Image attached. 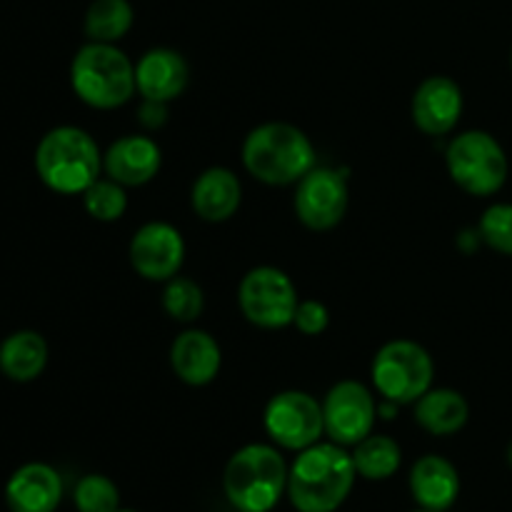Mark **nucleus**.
I'll return each instance as SVG.
<instances>
[{"mask_svg":"<svg viewBox=\"0 0 512 512\" xmlns=\"http://www.w3.org/2000/svg\"><path fill=\"white\" fill-rule=\"evenodd\" d=\"M128 255L135 273L153 283H168L183 268L185 240L178 228L163 220H153L135 230Z\"/></svg>","mask_w":512,"mask_h":512,"instance_id":"nucleus-12","label":"nucleus"},{"mask_svg":"<svg viewBox=\"0 0 512 512\" xmlns=\"http://www.w3.org/2000/svg\"><path fill=\"white\" fill-rule=\"evenodd\" d=\"M470 418V405L458 390L430 388L423 398L415 403V423L430 435H455L465 428Z\"/></svg>","mask_w":512,"mask_h":512,"instance_id":"nucleus-20","label":"nucleus"},{"mask_svg":"<svg viewBox=\"0 0 512 512\" xmlns=\"http://www.w3.org/2000/svg\"><path fill=\"white\" fill-rule=\"evenodd\" d=\"M435 365L428 350L413 340H393L375 353L373 385L395 405L418 403L433 388Z\"/></svg>","mask_w":512,"mask_h":512,"instance_id":"nucleus-7","label":"nucleus"},{"mask_svg":"<svg viewBox=\"0 0 512 512\" xmlns=\"http://www.w3.org/2000/svg\"><path fill=\"white\" fill-rule=\"evenodd\" d=\"M263 425L275 445L300 453L320 443V435L325 433L323 403L303 390H283L265 405Z\"/></svg>","mask_w":512,"mask_h":512,"instance_id":"nucleus-9","label":"nucleus"},{"mask_svg":"<svg viewBox=\"0 0 512 512\" xmlns=\"http://www.w3.org/2000/svg\"><path fill=\"white\" fill-rule=\"evenodd\" d=\"M163 308L178 323H193L200 318L205 308V295L195 280L175 275L165 283L163 290Z\"/></svg>","mask_w":512,"mask_h":512,"instance_id":"nucleus-25","label":"nucleus"},{"mask_svg":"<svg viewBox=\"0 0 512 512\" xmlns=\"http://www.w3.org/2000/svg\"><path fill=\"white\" fill-rule=\"evenodd\" d=\"M160 165H163V150L148 135H123L103 155L108 178L118 180L125 188L150 183L158 175Z\"/></svg>","mask_w":512,"mask_h":512,"instance_id":"nucleus-16","label":"nucleus"},{"mask_svg":"<svg viewBox=\"0 0 512 512\" xmlns=\"http://www.w3.org/2000/svg\"><path fill=\"white\" fill-rule=\"evenodd\" d=\"M70 85L85 105L113 110L135 95V63L115 43H93L75 53Z\"/></svg>","mask_w":512,"mask_h":512,"instance_id":"nucleus-5","label":"nucleus"},{"mask_svg":"<svg viewBox=\"0 0 512 512\" xmlns=\"http://www.w3.org/2000/svg\"><path fill=\"white\" fill-rule=\"evenodd\" d=\"M445 163L453 183L478 198L500 193L508 183V155L485 130H465L455 135L445 153Z\"/></svg>","mask_w":512,"mask_h":512,"instance_id":"nucleus-6","label":"nucleus"},{"mask_svg":"<svg viewBox=\"0 0 512 512\" xmlns=\"http://www.w3.org/2000/svg\"><path fill=\"white\" fill-rule=\"evenodd\" d=\"M118 512H135V510H118Z\"/></svg>","mask_w":512,"mask_h":512,"instance_id":"nucleus-32","label":"nucleus"},{"mask_svg":"<svg viewBox=\"0 0 512 512\" xmlns=\"http://www.w3.org/2000/svg\"><path fill=\"white\" fill-rule=\"evenodd\" d=\"M325 433L338 445H358L368 438L378 420V403L373 393L358 380L333 385L323 400Z\"/></svg>","mask_w":512,"mask_h":512,"instance_id":"nucleus-10","label":"nucleus"},{"mask_svg":"<svg viewBox=\"0 0 512 512\" xmlns=\"http://www.w3.org/2000/svg\"><path fill=\"white\" fill-rule=\"evenodd\" d=\"M190 68L173 48H150L135 63V88L140 98L170 103L188 88Z\"/></svg>","mask_w":512,"mask_h":512,"instance_id":"nucleus-15","label":"nucleus"},{"mask_svg":"<svg viewBox=\"0 0 512 512\" xmlns=\"http://www.w3.org/2000/svg\"><path fill=\"white\" fill-rule=\"evenodd\" d=\"M35 170L45 188L60 195H83L103 170V153L93 135L75 125H58L40 138Z\"/></svg>","mask_w":512,"mask_h":512,"instance_id":"nucleus-2","label":"nucleus"},{"mask_svg":"<svg viewBox=\"0 0 512 512\" xmlns=\"http://www.w3.org/2000/svg\"><path fill=\"white\" fill-rule=\"evenodd\" d=\"M478 235L490 250L512 258V203H495L483 213Z\"/></svg>","mask_w":512,"mask_h":512,"instance_id":"nucleus-27","label":"nucleus"},{"mask_svg":"<svg viewBox=\"0 0 512 512\" xmlns=\"http://www.w3.org/2000/svg\"><path fill=\"white\" fill-rule=\"evenodd\" d=\"M73 503L78 512H118L120 510V490L105 475H85L78 480L73 493Z\"/></svg>","mask_w":512,"mask_h":512,"instance_id":"nucleus-26","label":"nucleus"},{"mask_svg":"<svg viewBox=\"0 0 512 512\" xmlns=\"http://www.w3.org/2000/svg\"><path fill=\"white\" fill-rule=\"evenodd\" d=\"M328 323L330 313L323 303H318V300H300L293 318V325L300 333L315 338V335H323L328 330Z\"/></svg>","mask_w":512,"mask_h":512,"instance_id":"nucleus-28","label":"nucleus"},{"mask_svg":"<svg viewBox=\"0 0 512 512\" xmlns=\"http://www.w3.org/2000/svg\"><path fill=\"white\" fill-rule=\"evenodd\" d=\"M243 165L265 185H293L315 168L308 135L290 123H263L243 143Z\"/></svg>","mask_w":512,"mask_h":512,"instance_id":"nucleus-3","label":"nucleus"},{"mask_svg":"<svg viewBox=\"0 0 512 512\" xmlns=\"http://www.w3.org/2000/svg\"><path fill=\"white\" fill-rule=\"evenodd\" d=\"M238 303L250 323L265 330H278L293 325L300 300L288 273L273 265H258L240 280Z\"/></svg>","mask_w":512,"mask_h":512,"instance_id":"nucleus-8","label":"nucleus"},{"mask_svg":"<svg viewBox=\"0 0 512 512\" xmlns=\"http://www.w3.org/2000/svg\"><path fill=\"white\" fill-rule=\"evenodd\" d=\"M223 490L238 512H270L288 490V465L273 445H245L225 465Z\"/></svg>","mask_w":512,"mask_h":512,"instance_id":"nucleus-4","label":"nucleus"},{"mask_svg":"<svg viewBox=\"0 0 512 512\" xmlns=\"http://www.w3.org/2000/svg\"><path fill=\"white\" fill-rule=\"evenodd\" d=\"M353 453L338 443H315L300 450L288 470V498L298 512H335L353 490Z\"/></svg>","mask_w":512,"mask_h":512,"instance_id":"nucleus-1","label":"nucleus"},{"mask_svg":"<svg viewBox=\"0 0 512 512\" xmlns=\"http://www.w3.org/2000/svg\"><path fill=\"white\" fill-rule=\"evenodd\" d=\"M510 68H512V53H510Z\"/></svg>","mask_w":512,"mask_h":512,"instance_id":"nucleus-33","label":"nucleus"},{"mask_svg":"<svg viewBox=\"0 0 512 512\" xmlns=\"http://www.w3.org/2000/svg\"><path fill=\"white\" fill-rule=\"evenodd\" d=\"M295 188V215L310 230H330L345 218L348 210V183L333 168L315 165L298 180Z\"/></svg>","mask_w":512,"mask_h":512,"instance_id":"nucleus-11","label":"nucleus"},{"mask_svg":"<svg viewBox=\"0 0 512 512\" xmlns=\"http://www.w3.org/2000/svg\"><path fill=\"white\" fill-rule=\"evenodd\" d=\"M63 500V478L53 465L28 463L10 475L5 505L10 512H55Z\"/></svg>","mask_w":512,"mask_h":512,"instance_id":"nucleus-14","label":"nucleus"},{"mask_svg":"<svg viewBox=\"0 0 512 512\" xmlns=\"http://www.w3.org/2000/svg\"><path fill=\"white\" fill-rule=\"evenodd\" d=\"M240 200H243V185L238 175L220 165L200 173L190 193L193 210L208 223H223L233 218L240 208Z\"/></svg>","mask_w":512,"mask_h":512,"instance_id":"nucleus-18","label":"nucleus"},{"mask_svg":"<svg viewBox=\"0 0 512 512\" xmlns=\"http://www.w3.org/2000/svg\"><path fill=\"white\" fill-rule=\"evenodd\" d=\"M463 115V90L448 75H430L413 95V120L425 135H448Z\"/></svg>","mask_w":512,"mask_h":512,"instance_id":"nucleus-13","label":"nucleus"},{"mask_svg":"<svg viewBox=\"0 0 512 512\" xmlns=\"http://www.w3.org/2000/svg\"><path fill=\"white\" fill-rule=\"evenodd\" d=\"M138 120L143 128L158 130L168 123V103H160V100H148L143 98L138 110Z\"/></svg>","mask_w":512,"mask_h":512,"instance_id":"nucleus-29","label":"nucleus"},{"mask_svg":"<svg viewBox=\"0 0 512 512\" xmlns=\"http://www.w3.org/2000/svg\"><path fill=\"white\" fill-rule=\"evenodd\" d=\"M83 205L88 215L100 223H115L128 210V195H125V185H120L113 178H98L88 190L83 193Z\"/></svg>","mask_w":512,"mask_h":512,"instance_id":"nucleus-24","label":"nucleus"},{"mask_svg":"<svg viewBox=\"0 0 512 512\" xmlns=\"http://www.w3.org/2000/svg\"><path fill=\"white\" fill-rule=\"evenodd\" d=\"M410 493L423 510L445 512L460 495L458 470L440 455H425L410 470Z\"/></svg>","mask_w":512,"mask_h":512,"instance_id":"nucleus-19","label":"nucleus"},{"mask_svg":"<svg viewBox=\"0 0 512 512\" xmlns=\"http://www.w3.org/2000/svg\"><path fill=\"white\" fill-rule=\"evenodd\" d=\"M508 463H510V468H512V440H510V445H508Z\"/></svg>","mask_w":512,"mask_h":512,"instance_id":"nucleus-30","label":"nucleus"},{"mask_svg":"<svg viewBox=\"0 0 512 512\" xmlns=\"http://www.w3.org/2000/svg\"><path fill=\"white\" fill-rule=\"evenodd\" d=\"M355 473L365 480H388L398 473L403 463L400 445L388 435H373L360 440L353 453Z\"/></svg>","mask_w":512,"mask_h":512,"instance_id":"nucleus-23","label":"nucleus"},{"mask_svg":"<svg viewBox=\"0 0 512 512\" xmlns=\"http://www.w3.org/2000/svg\"><path fill=\"white\" fill-rule=\"evenodd\" d=\"M415 512H438V510H423V508H420V510H415Z\"/></svg>","mask_w":512,"mask_h":512,"instance_id":"nucleus-31","label":"nucleus"},{"mask_svg":"<svg viewBox=\"0 0 512 512\" xmlns=\"http://www.w3.org/2000/svg\"><path fill=\"white\" fill-rule=\"evenodd\" d=\"M48 365V343L35 330H18L0 343V373L15 383L40 378Z\"/></svg>","mask_w":512,"mask_h":512,"instance_id":"nucleus-21","label":"nucleus"},{"mask_svg":"<svg viewBox=\"0 0 512 512\" xmlns=\"http://www.w3.org/2000/svg\"><path fill=\"white\" fill-rule=\"evenodd\" d=\"M170 365L183 383L200 388L218 378L220 365H223V350H220L218 340L205 330H185L173 340Z\"/></svg>","mask_w":512,"mask_h":512,"instance_id":"nucleus-17","label":"nucleus"},{"mask_svg":"<svg viewBox=\"0 0 512 512\" xmlns=\"http://www.w3.org/2000/svg\"><path fill=\"white\" fill-rule=\"evenodd\" d=\"M133 5L128 0H93L85 13V35L93 43H118L133 28Z\"/></svg>","mask_w":512,"mask_h":512,"instance_id":"nucleus-22","label":"nucleus"}]
</instances>
